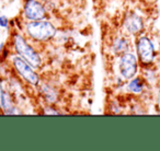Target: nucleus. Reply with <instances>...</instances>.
I'll use <instances>...</instances> for the list:
<instances>
[{
    "instance_id": "2eb2a0df",
    "label": "nucleus",
    "mask_w": 160,
    "mask_h": 151,
    "mask_svg": "<svg viewBox=\"0 0 160 151\" xmlns=\"http://www.w3.org/2000/svg\"><path fill=\"white\" fill-rule=\"evenodd\" d=\"M2 48H3V43H0V51H2Z\"/></svg>"
},
{
    "instance_id": "7ed1b4c3",
    "label": "nucleus",
    "mask_w": 160,
    "mask_h": 151,
    "mask_svg": "<svg viewBox=\"0 0 160 151\" xmlns=\"http://www.w3.org/2000/svg\"><path fill=\"white\" fill-rule=\"evenodd\" d=\"M12 65L14 69L18 71L19 75L27 81L28 83L32 85H38L40 83V77L34 71V68L20 56H14L12 58Z\"/></svg>"
},
{
    "instance_id": "6e6552de",
    "label": "nucleus",
    "mask_w": 160,
    "mask_h": 151,
    "mask_svg": "<svg viewBox=\"0 0 160 151\" xmlns=\"http://www.w3.org/2000/svg\"><path fill=\"white\" fill-rule=\"evenodd\" d=\"M42 94L48 103L53 104L57 101V93L48 85H42Z\"/></svg>"
},
{
    "instance_id": "dca6fc26",
    "label": "nucleus",
    "mask_w": 160,
    "mask_h": 151,
    "mask_svg": "<svg viewBox=\"0 0 160 151\" xmlns=\"http://www.w3.org/2000/svg\"><path fill=\"white\" fill-rule=\"evenodd\" d=\"M0 35H1V30H0Z\"/></svg>"
},
{
    "instance_id": "0eeeda50",
    "label": "nucleus",
    "mask_w": 160,
    "mask_h": 151,
    "mask_svg": "<svg viewBox=\"0 0 160 151\" xmlns=\"http://www.w3.org/2000/svg\"><path fill=\"white\" fill-rule=\"evenodd\" d=\"M124 25L131 34H138L144 29V23H142V18L135 13H129L125 18Z\"/></svg>"
},
{
    "instance_id": "39448f33",
    "label": "nucleus",
    "mask_w": 160,
    "mask_h": 151,
    "mask_svg": "<svg viewBox=\"0 0 160 151\" xmlns=\"http://www.w3.org/2000/svg\"><path fill=\"white\" fill-rule=\"evenodd\" d=\"M137 54L142 65H149L155 58V48L151 41L146 36L139 37L137 41Z\"/></svg>"
},
{
    "instance_id": "9b49d317",
    "label": "nucleus",
    "mask_w": 160,
    "mask_h": 151,
    "mask_svg": "<svg viewBox=\"0 0 160 151\" xmlns=\"http://www.w3.org/2000/svg\"><path fill=\"white\" fill-rule=\"evenodd\" d=\"M128 89L134 93H140L142 90V82L139 78H135L128 83Z\"/></svg>"
},
{
    "instance_id": "f03ea898",
    "label": "nucleus",
    "mask_w": 160,
    "mask_h": 151,
    "mask_svg": "<svg viewBox=\"0 0 160 151\" xmlns=\"http://www.w3.org/2000/svg\"><path fill=\"white\" fill-rule=\"evenodd\" d=\"M13 44L16 51L20 57L25 59L33 68H40L42 65V58L38 53L25 41L20 34H16L13 37Z\"/></svg>"
},
{
    "instance_id": "f257e3e1",
    "label": "nucleus",
    "mask_w": 160,
    "mask_h": 151,
    "mask_svg": "<svg viewBox=\"0 0 160 151\" xmlns=\"http://www.w3.org/2000/svg\"><path fill=\"white\" fill-rule=\"evenodd\" d=\"M25 31L28 35L38 42H46L56 35L57 29L49 21H29L25 25Z\"/></svg>"
},
{
    "instance_id": "ddd939ff",
    "label": "nucleus",
    "mask_w": 160,
    "mask_h": 151,
    "mask_svg": "<svg viewBox=\"0 0 160 151\" xmlns=\"http://www.w3.org/2000/svg\"><path fill=\"white\" fill-rule=\"evenodd\" d=\"M2 95H3V89L1 87V83H0V107H1V100H2Z\"/></svg>"
},
{
    "instance_id": "20e7f679",
    "label": "nucleus",
    "mask_w": 160,
    "mask_h": 151,
    "mask_svg": "<svg viewBox=\"0 0 160 151\" xmlns=\"http://www.w3.org/2000/svg\"><path fill=\"white\" fill-rule=\"evenodd\" d=\"M23 12L29 21H40L46 18V9L38 0H27Z\"/></svg>"
},
{
    "instance_id": "9d476101",
    "label": "nucleus",
    "mask_w": 160,
    "mask_h": 151,
    "mask_svg": "<svg viewBox=\"0 0 160 151\" xmlns=\"http://www.w3.org/2000/svg\"><path fill=\"white\" fill-rule=\"evenodd\" d=\"M114 51H115V53L118 54H124L126 53L127 48H128V43H127V41L125 40V38H118V40L115 41V43H114Z\"/></svg>"
},
{
    "instance_id": "423d86ee",
    "label": "nucleus",
    "mask_w": 160,
    "mask_h": 151,
    "mask_svg": "<svg viewBox=\"0 0 160 151\" xmlns=\"http://www.w3.org/2000/svg\"><path fill=\"white\" fill-rule=\"evenodd\" d=\"M120 72L124 79H132L137 72V59L132 53H124L120 60Z\"/></svg>"
},
{
    "instance_id": "4468645a",
    "label": "nucleus",
    "mask_w": 160,
    "mask_h": 151,
    "mask_svg": "<svg viewBox=\"0 0 160 151\" xmlns=\"http://www.w3.org/2000/svg\"><path fill=\"white\" fill-rule=\"evenodd\" d=\"M45 114H59V112L54 111V110H49V111H45Z\"/></svg>"
},
{
    "instance_id": "1a4fd4ad",
    "label": "nucleus",
    "mask_w": 160,
    "mask_h": 151,
    "mask_svg": "<svg viewBox=\"0 0 160 151\" xmlns=\"http://www.w3.org/2000/svg\"><path fill=\"white\" fill-rule=\"evenodd\" d=\"M1 107L5 110V113L9 112L10 110L13 107V101H12V98H11V95H10L9 92L3 91L2 100H1Z\"/></svg>"
},
{
    "instance_id": "f8f14e48",
    "label": "nucleus",
    "mask_w": 160,
    "mask_h": 151,
    "mask_svg": "<svg viewBox=\"0 0 160 151\" xmlns=\"http://www.w3.org/2000/svg\"><path fill=\"white\" fill-rule=\"evenodd\" d=\"M8 25H9V19H8V17L6 16H1L0 17V27H8Z\"/></svg>"
}]
</instances>
